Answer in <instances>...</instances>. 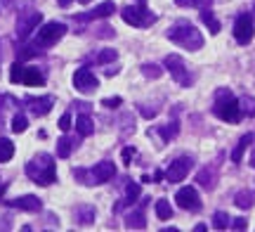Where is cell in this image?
I'll return each instance as SVG.
<instances>
[{"label":"cell","mask_w":255,"mask_h":232,"mask_svg":"<svg viewBox=\"0 0 255 232\" xmlns=\"http://www.w3.org/2000/svg\"><path fill=\"white\" fill-rule=\"evenodd\" d=\"M168 40L175 43V45L184 47V50H189V52H196L203 47V36H201V31L191 21L187 19H180L177 24L168 28Z\"/></svg>","instance_id":"obj_1"},{"label":"cell","mask_w":255,"mask_h":232,"mask_svg":"<svg viewBox=\"0 0 255 232\" xmlns=\"http://www.w3.org/2000/svg\"><path fill=\"white\" fill-rule=\"evenodd\" d=\"M26 176L36 183V185H52L57 180V166H55V159L40 152L36 157L31 159L26 164Z\"/></svg>","instance_id":"obj_2"},{"label":"cell","mask_w":255,"mask_h":232,"mask_svg":"<svg viewBox=\"0 0 255 232\" xmlns=\"http://www.w3.org/2000/svg\"><path fill=\"white\" fill-rule=\"evenodd\" d=\"M213 112H215V116H218V119L227 121V123H239V121H241V116H244L239 100H237V97H234L232 93H229L227 88L218 90V95H215V107H213Z\"/></svg>","instance_id":"obj_3"},{"label":"cell","mask_w":255,"mask_h":232,"mask_svg":"<svg viewBox=\"0 0 255 232\" xmlns=\"http://www.w3.org/2000/svg\"><path fill=\"white\" fill-rule=\"evenodd\" d=\"M73 176L81 180L83 185H100V183H107V180H111V178L116 176V166L111 164V161H100L97 166H92V171H73Z\"/></svg>","instance_id":"obj_4"},{"label":"cell","mask_w":255,"mask_h":232,"mask_svg":"<svg viewBox=\"0 0 255 232\" xmlns=\"http://www.w3.org/2000/svg\"><path fill=\"white\" fill-rule=\"evenodd\" d=\"M9 81L21 85H31V88H40V85H45V74L40 69H36V66H26L17 62L9 69Z\"/></svg>","instance_id":"obj_5"},{"label":"cell","mask_w":255,"mask_h":232,"mask_svg":"<svg viewBox=\"0 0 255 232\" xmlns=\"http://www.w3.org/2000/svg\"><path fill=\"white\" fill-rule=\"evenodd\" d=\"M123 21L130 24V26H137V28H144V26H151L156 21V14L154 12H149L144 5H128L123 7Z\"/></svg>","instance_id":"obj_6"},{"label":"cell","mask_w":255,"mask_h":232,"mask_svg":"<svg viewBox=\"0 0 255 232\" xmlns=\"http://www.w3.org/2000/svg\"><path fill=\"white\" fill-rule=\"evenodd\" d=\"M66 33V26L62 21H50V24H43L40 31L36 33V47H50L59 43L62 36Z\"/></svg>","instance_id":"obj_7"},{"label":"cell","mask_w":255,"mask_h":232,"mask_svg":"<svg viewBox=\"0 0 255 232\" xmlns=\"http://www.w3.org/2000/svg\"><path fill=\"white\" fill-rule=\"evenodd\" d=\"M165 69H168V71H170V76H173L180 85H184V88H189V85L194 83V76H191L189 66L182 62V57L168 55V57H165Z\"/></svg>","instance_id":"obj_8"},{"label":"cell","mask_w":255,"mask_h":232,"mask_svg":"<svg viewBox=\"0 0 255 232\" xmlns=\"http://www.w3.org/2000/svg\"><path fill=\"white\" fill-rule=\"evenodd\" d=\"M191 166H194V159L191 157H177L170 164V166L165 168V180H170V183H182L184 178L189 176V171H191Z\"/></svg>","instance_id":"obj_9"},{"label":"cell","mask_w":255,"mask_h":232,"mask_svg":"<svg viewBox=\"0 0 255 232\" xmlns=\"http://www.w3.org/2000/svg\"><path fill=\"white\" fill-rule=\"evenodd\" d=\"M255 26H253V14H239L234 21V38L239 45H248L253 40Z\"/></svg>","instance_id":"obj_10"},{"label":"cell","mask_w":255,"mask_h":232,"mask_svg":"<svg viewBox=\"0 0 255 232\" xmlns=\"http://www.w3.org/2000/svg\"><path fill=\"white\" fill-rule=\"evenodd\" d=\"M43 21V14L40 12H24V14H19L17 19V38L19 40H26L33 31H36V26Z\"/></svg>","instance_id":"obj_11"},{"label":"cell","mask_w":255,"mask_h":232,"mask_svg":"<svg viewBox=\"0 0 255 232\" xmlns=\"http://www.w3.org/2000/svg\"><path fill=\"white\" fill-rule=\"evenodd\" d=\"M175 202L180 209L184 211H199L201 209V199H199V192H196V187H182V190H177V195H175Z\"/></svg>","instance_id":"obj_12"},{"label":"cell","mask_w":255,"mask_h":232,"mask_svg":"<svg viewBox=\"0 0 255 232\" xmlns=\"http://www.w3.org/2000/svg\"><path fill=\"white\" fill-rule=\"evenodd\" d=\"M97 85H100L97 76L92 74L90 69H85V66L73 74V88L81 90V93H92V90H97Z\"/></svg>","instance_id":"obj_13"},{"label":"cell","mask_w":255,"mask_h":232,"mask_svg":"<svg viewBox=\"0 0 255 232\" xmlns=\"http://www.w3.org/2000/svg\"><path fill=\"white\" fill-rule=\"evenodd\" d=\"M7 206L19 209V211H28V214H38L43 209V202L33 195H24V197H17V199H9Z\"/></svg>","instance_id":"obj_14"},{"label":"cell","mask_w":255,"mask_h":232,"mask_svg":"<svg viewBox=\"0 0 255 232\" xmlns=\"http://www.w3.org/2000/svg\"><path fill=\"white\" fill-rule=\"evenodd\" d=\"M52 104H55V97H50V95H45V97H26V107L31 109L33 116H45L52 109Z\"/></svg>","instance_id":"obj_15"},{"label":"cell","mask_w":255,"mask_h":232,"mask_svg":"<svg viewBox=\"0 0 255 232\" xmlns=\"http://www.w3.org/2000/svg\"><path fill=\"white\" fill-rule=\"evenodd\" d=\"M114 12H116V5H114L111 0H107V2L97 5V7L90 9V12H85V14H78V19H81V21H92V19H104V17H109V14H114Z\"/></svg>","instance_id":"obj_16"},{"label":"cell","mask_w":255,"mask_h":232,"mask_svg":"<svg viewBox=\"0 0 255 232\" xmlns=\"http://www.w3.org/2000/svg\"><path fill=\"white\" fill-rule=\"evenodd\" d=\"M196 183L199 185H203L206 190H213L215 187V183H218V173H215V166L210 164V166H203L199 171V176H196Z\"/></svg>","instance_id":"obj_17"},{"label":"cell","mask_w":255,"mask_h":232,"mask_svg":"<svg viewBox=\"0 0 255 232\" xmlns=\"http://www.w3.org/2000/svg\"><path fill=\"white\" fill-rule=\"evenodd\" d=\"M126 228L130 230H144L146 228V214H144V206H139L137 211L126 216Z\"/></svg>","instance_id":"obj_18"},{"label":"cell","mask_w":255,"mask_h":232,"mask_svg":"<svg viewBox=\"0 0 255 232\" xmlns=\"http://www.w3.org/2000/svg\"><path fill=\"white\" fill-rule=\"evenodd\" d=\"M253 142H255V135H253V133H246V135H244V138L237 142L234 152H232V161H234V164H241V159H244V152H246V149L251 147Z\"/></svg>","instance_id":"obj_19"},{"label":"cell","mask_w":255,"mask_h":232,"mask_svg":"<svg viewBox=\"0 0 255 232\" xmlns=\"http://www.w3.org/2000/svg\"><path fill=\"white\" fill-rule=\"evenodd\" d=\"M73 216H76V223H78V225H92V223H95V209H92V206H88V204L76 206Z\"/></svg>","instance_id":"obj_20"},{"label":"cell","mask_w":255,"mask_h":232,"mask_svg":"<svg viewBox=\"0 0 255 232\" xmlns=\"http://www.w3.org/2000/svg\"><path fill=\"white\" fill-rule=\"evenodd\" d=\"M76 130H78L81 138H88V135L95 133V123H92V119L88 116V114H81V116L76 119Z\"/></svg>","instance_id":"obj_21"},{"label":"cell","mask_w":255,"mask_h":232,"mask_svg":"<svg viewBox=\"0 0 255 232\" xmlns=\"http://www.w3.org/2000/svg\"><path fill=\"white\" fill-rule=\"evenodd\" d=\"M137 197H139V185H137V183H132V180H126V199H123V202H119V206H116V209H121L123 204H126V206L135 204Z\"/></svg>","instance_id":"obj_22"},{"label":"cell","mask_w":255,"mask_h":232,"mask_svg":"<svg viewBox=\"0 0 255 232\" xmlns=\"http://www.w3.org/2000/svg\"><path fill=\"white\" fill-rule=\"evenodd\" d=\"M201 21H203V24H206V26H208V31L210 33H220V21L218 19H215V14H213V12H210V7H206V9H201Z\"/></svg>","instance_id":"obj_23"},{"label":"cell","mask_w":255,"mask_h":232,"mask_svg":"<svg viewBox=\"0 0 255 232\" xmlns=\"http://www.w3.org/2000/svg\"><path fill=\"white\" fill-rule=\"evenodd\" d=\"M14 157V142L7 138H0V164H5Z\"/></svg>","instance_id":"obj_24"},{"label":"cell","mask_w":255,"mask_h":232,"mask_svg":"<svg viewBox=\"0 0 255 232\" xmlns=\"http://www.w3.org/2000/svg\"><path fill=\"white\" fill-rule=\"evenodd\" d=\"M253 202H255V195L251 190H241V192H237V197H234V204L241 206V209H251Z\"/></svg>","instance_id":"obj_25"},{"label":"cell","mask_w":255,"mask_h":232,"mask_svg":"<svg viewBox=\"0 0 255 232\" xmlns=\"http://www.w3.org/2000/svg\"><path fill=\"white\" fill-rule=\"evenodd\" d=\"M73 145H76V140L66 138V135H64V138H59V142H57V157L66 159L73 152Z\"/></svg>","instance_id":"obj_26"},{"label":"cell","mask_w":255,"mask_h":232,"mask_svg":"<svg viewBox=\"0 0 255 232\" xmlns=\"http://www.w3.org/2000/svg\"><path fill=\"white\" fill-rule=\"evenodd\" d=\"M156 216H158L161 221H170V218H173V209H170V202H168V199H158V202H156Z\"/></svg>","instance_id":"obj_27"},{"label":"cell","mask_w":255,"mask_h":232,"mask_svg":"<svg viewBox=\"0 0 255 232\" xmlns=\"http://www.w3.org/2000/svg\"><path fill=\"white\" fill-rule=\"evenodd\" d=\"M175 5L180 7H196V9H206L213 5V0H175Z\"/></svg>","instance_id":"obj_28"},{"label":"cell","mask_w":255,"mask_h":232,"mask_svg":"<svg viewBox=\"0 0 255 232\" xmlns=\"http://www.w3.org/2000/svg\"><path fill=\"white\" fill-rule=\"evenodd\" d=\"M229 223H232V221H229V216L225 214V211H215V216H213V228H215V230H227Z\"/></svg>","instance_id":"obj_29"},{"label":"cell","mask_w":255,"mask_h":232,"mask_svg":"<svg viewBox=\"0 0 255 232\" xmlns=\"http://www.w3.org/2000/svg\"><path fill=\"white\" fill-rule=\"evenodd\" d=\"M116 57H119L116 50H100V52L95 55V62H97V64H109V62H116Z\"/></svg>","instance_id":"obj_30"},{"label":"cell","mask_w":255,"mask_h":232,"mask_svg":"<svg viewBox=\"0 0 255 232\" xmlns=\"http://www.w3.org/2000/svg\"><path fill=\"white\" fill-rule=\"evenodd\" d=\"M239 104H241V112L246 114V116H255V97L244 95V97L239 100Z\"/></svg>","instance_id":"obj_31"},{"label":"cell","mask_w":255,"mask_h":232,"mask_svg":"<svg viewBox=\"0 0 255 232\" xmlns=\"http://www.w3.org/2000/svg\"><path fill=\"white\" fill-rule=\"evenodd\" d=\"M26 128H28L26 116H24V114H14V116H12V130H14V133H24Z\"/></svg>","instance_id":"obj_32"},{"label":"cell","mask_w":255,"mask_h":232,"mask_svg":"<svg viewBox=\"0 0 255 232\" xmlns=\"http://www.w3.org/2000/svg\"><path fill=\"white\" fill-rule=\"evenodd\" d=\"M142 74H144L146 78H158L163 71H161V66H156V64H144L142 66Z\"/></svg>","instance_id":"obj_33"},{"label":"cell","mask_w":255,"mask_h":232,"mask_svg":"<svg viewBox=\"0 0 255 232\" xmlns=\"http://www.w3.org/2000/svg\"><path fill=\"white\" fill-rule=\"evenodd\" d=\"M175 135H177V123H170V126L161 128V138L163 140H173Z\"/></svg>","instance_id":"obj_34"},{"label":"cell","mask_w":255,"mask_h":232,"mask_svg":"<svg viewBox=\"0 0 255 232\" xmlns=\"http://www.w3.org/2000/svg\"><path fill=\"white\" fill-rule=\"evenodd\" d=\"M121 97H107V100H102V104L107 107V109H116V107H121Z\"/></svg>","instance_id":"obj_35"},{"label":"cell","mask_w":255,"mask_h":232,"mask_svg":"<svg viewBox=\"0 0 255 232\" xmlns=\"http://www.w3.org/2000/svg\"><path fill=\"white\" fill-rule=\"evenodd\" d=\"M69 128H71V114H64L62 119H59V130H64V133H66Z\"/></svg>","instance_id":"obj_36"},{"label":"cell","mask_w":255,"mask_h":232,"mask_svg":"<svg viewBox=\"0 0 255 232\" xmlns=\"http://www.w3.org/2000/svg\"><path fill=\"white\" fill-rule=\"evenodd\" d=\"M97 36H100V38H114V36H116V31H114L111 26H102L100 31H97Z\"/></svg>","instance_id":"obj_37"},{"label":"cell","mask_w":255,"mask_h":232,"mask_svg":"<svg viewBox=\"0 0 255 232\" xmlns=\"http://www.w3.org/2000/svg\"><path fill=\"white\" fill-rule=\"evenodd\" d=\"M246 223H248L246 218H237V221H232L229 225H232L234 230H246Z\"/></svg>","instance_id":"obj_38"},{"label":"cell","mask_w":255,"mask_h":232,"mask_svg":"<svg viewBox=\"0 0 255 232\" xmlns=\"http://www.w3.org/2000/svg\"><path fill=\"white\" fill-rule=\"evenodd\" d=\"M132 154H135V147H126L123 149V164H130V159H132Z\"/></svg>","instance_id":"obj_39"},{"label":"cell","mask_w":255,"mask_h":232,"mask_svg":"<svg viewBox=\"0 0 255 232\" xmlns=\"http://www.w3.org/2000/svg\"><path fill=\"white\" fill-rule=\"evenodd\" d=\"M9 102V97H2L0 95V119H2V114H5V104Z\"/></svg>","instance_id":"obj_40"},{"label":"cell","mask_w":255,"mask_h":232,"mask_svg":"<svg viewBox=\"0 0 255 232\" xmlns=\"http://www.w3.org/2000/svg\"><path fill=\"white\" fill-rule=\"evenodd\" d=\"M139 112H142V116H146V119H151V116H156L154 109H139Z\"/></svg>","instance_id":"obj_41"},{"label":"cell","mask_w":255,"mask_h":232,"mask_svg":"<svg viewBox=\"0 0 255 232\" xmlns=\"http://www.w3.org/2000/svg\"><path fill=\"white\" fill-rule=\"evenodd\" d=\"M57 2H59V7H69V5H71L73 0H57Z\"/></svg>","instance_id":"obj_42"},{"label":"cell","mask_w":255,"mask_h":232,"mask_svg":"<svg viewBox=\"0 0 255 232\" xmlns=\"http://www.w3.org/2000/svg\"><path fill=\"white\" fill-rule=\"evenodd\" d=\"M251 164H253V168H255V149H253V159H251Z\"/></svg>","instance_id":"obj_43"},{"label":"cell","mask_w":255,"mask_h":232,"mask_svg":"<svg viewBox=\"0 0 255 232\" xmlns=\"http://www.w3.org/2000/svg\"><path fill=\"white\" fill-rule=\"evenodd\" d=\"M81 2H83V5H88V2H90V0H81Z\"/></svg>","instance_id":"obj_44"}]
</instances>
